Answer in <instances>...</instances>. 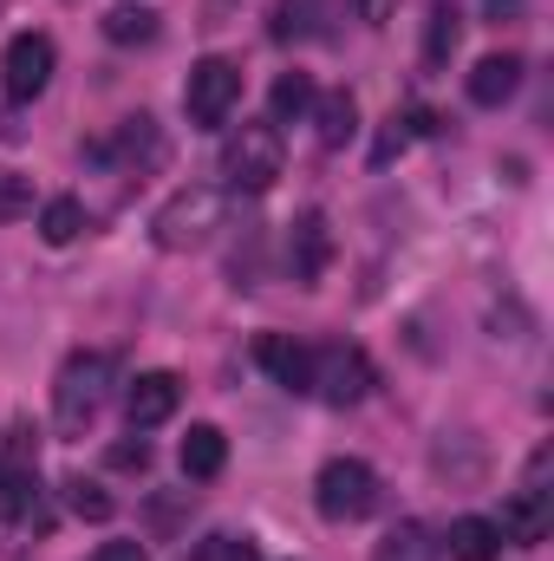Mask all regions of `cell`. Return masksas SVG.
I'll use <instances>...</instances> for the list:
<instances>
[{
    "label": "cell",
    "mask_w": 554,
    "mask_h": 561,
    "mask_svg": "<svg viewBox=\"0 0 554 561\" xmlns=\"http://www.w3.org/2000/svg\"><path fill=\"white\" fill-rule=\"evenodd\" d=\"M112 386H118V359L112 353H72L59 366V379H53V424L66 437H85L99 424V412H105Z\"/></svg>",
    "instance_id": "cell-1"
},
{
    "label": "cell",
    "mask_w": 554,
    "mask_h": 561,
    "mask_svg": "<svg viewBox=\"0 0 554 561\" xmlns=\"http://www.w3.org/2000/svg\"><path fill=\"white\" fill-rule=\"evenodd\" d=\"M222 216H229V196H222L216 183H189V190H176L170 203H157V216H150V242L170 249V255L203 249V242L222 229Z\"/></svg>",
    "instance_id": "cell-2"
},
{
    "label": "cell",
    "mask_w": 554,
    "mask_h": 561,
    "mask_svg": "<svg viewBox=\"0 0 554 561\" xmlns=\"http://www.w3.org/2000/svg\"><path fill=\"white\" fill-rule=\"evenodd\" d=\"M313 510L326 523H366L379 510V470L366 457H326L313 477Z\"/></svg>",
    "instance_id": "cell-3"
},
{
    "label": "cell",
    "mask_w": 554,
    "mask_h": 561,
    "mask_svg": "<svg viewBox=\"0 0 554 561\" xmlns=\"http://www.w3.org/2000/svg\"><path fill=\"white\" fill-rule=\"evenodd\" d=\"M280 163H287V150H280L275 125H242L235 138L222 144V176H229V190H249V196L275 190Z\"/></svg>",
    "instance_id": "cell-4"
},
{
    "label": "cell",
    "mask_w": 554,
    "mask_h": 561,
    "mask_svg": "<svg viewBox=\"0 0 554 561\" xmlns=\"http://www.w3.org/2000/svg\"><path fill=\"white\" fill-rule=\"evenodd\" d=\"M235 105H242V66H229V59H196L189 79H183V112H189V125H196V131H216V125H229Z\"/></svg>",
    "instance_id": "cell-5"
},
{
    "label": "cell",
    "mask_w": 554,
    "mask_h": 561,
    "mask_svg": "<svg viewBox=\"0 0 554 561\" xmlns=\"http://www.w3.org/2000/svg\"><path fill=\"white\" fill-rule=\"evenodd\" d=\"M53 66H59V53H53L46 33H13L7 53H0V92H7L13 105H33V99L53 85Z\"/></svg>",
    "instance_id": "cell-6"
},
{
    "label": "cell",
    "mask_w": 554,
    "mask_h": 561,
    "mask_svg": "<svg viewBox=\"0 0 554 561\" xmlns=\"http://www.w3.org/2000/svg\"><path fill=\"white\" fill-rule=\"evenodd\" d=\"M307 392H320L326 405H359V399L372 392V359H366L359 346L333 340V346L313 353V386H307Z\"/></svg>",
    "instance_id": "cell-7"
},
{
    "label": "cell",
    "mask_w": 554,
    "mask_h": 561,
    "mask_svg": "<svg viewBox=\"0 0 554 561\" xmlns=\"http://www.w3.org/2000/svg\"><path fill=\"white\" fill-rule=\"evenodd\" d=\"M176 405H183V379L176 373H138L125 386V419H131V431H157L163 419H176Z\"/></svg>",
    "instance_id": "cell-8"
},
{
    "label": "cell",
    "mask_w": 554,
    "mask_h": 561,
    "mask_svg": "<svg viewBox=\"0 0 554 561\" xmlns=\"http://www.w3.org/2000/svg\"><path fill=\"white\" fill-rule=\"evenodd\" d=\"M326 262H333V229H326L320 209H300L293 216V236H287V268H293L300 287H313V280L326 275Z\"/></svg>",
    "instance_id": "cell-9"
},
{
    "label": "cell",
    "mask_w": 554,
    "mask_h": 561,
    "mask_svg": "<svg viewBox=\"0 0 554 561\" xmlns=\"http://www.w3.org/2000/svg\"><path fill=\"white\" fill-rule=\"evenodd\" d=\"M20 444L0 457V523H20V516H33V503H39V477H33V457H26V424L13 431Z\"/></svg>",
    "instance_id": "cell-10"
},
{
    "label": "cell",
    "mask_w": 554,
    "mask_h": 561,
    "mask_svg": "<svg viewBox=\"0 0 554 561\" xmlns=\"http://www.w3.org/2000/svg\"><path fill=\"white\" fill-rule=\"evenodd\" d=\"M255 366H262L275 386H287V392H307V386H313V353H307L300 340H287V333H262V340H255Z\"/></svg>",
    "instance_id": "cell-11"
},
{
    "label": "cell",
    "mask_w": 554,
    "mask_h": 561,
    "mask_svg": "<svg viewBox=\"0 0 554 561\" xmlns=\"http://www.w3.org/2000/svg\"><path fill=\"white\" fill-rule=\"evenodd\" d=\"M503 542H522V549H535V542H549L554 529V510H549V490H516L509 503H503Z\"/></svg>",
    "instance_id": "cell-12"
},
{
    "label": "cell",
    "mask_w": 554,
    "mask_h": 561,
    "mask_svg": "<svg viewBox=\"0 0 554 561\" xmlns=\"http://www.w3.org/2000/svg\"><path fill=\"white\" fill-rule=\"evenodd\" d=\"M522 92V59L516 53H489V59H476L470 66V105H509Z\"/></svg>",
    "instance_id": "cell-13"
},
{
    "label": "cell",
    "mask_w": 554,
    "mask_h": 561,
    "mask_svg": "<svg viewBox=\"0 0 554 561\" xmlns=\"http://www.w3.org/2000/svg\"><path fill=\"white\" fill-rule=\"evenodd\" d=\"M183 477H196V483H209V477H222V463H229V437L216 431V424H189V437H183Z\"/></svg>",
    "instance_id": "cell-14"
},
{
    "label": "cell",
    "mask_w": 554,
    "mask_h": 561,
    "mask_svg": "<svg viewBox=\"0 0 554 561\" xmlns=\"http://www.w3.org/2000/svg\"><path fill=\"white\" fill-rule=\"evenodd\" d=\"M443 549H450V561H496L503 556V529L489 516H457L450 536H443Z\"/></svg>",
    "instance_id": "cell-15"
},
{
    "label": "cell",
    "mask_w": 554,
    "mask_h": 561,
    "mask_svg": "<svg viewBox=\"0 0 554 561\" xmlns=\"http://www.w3.org/2000/svg\"><path fill=\"white\" fill-rule=\"evenodd\" d=\"M99 150H118L131 170H157L170 144H163V131H157V125L138 112V118H125V125H118V144H99Z\"/></svg>",
    "instance_id": "cell-16"
},
{
    "label": "cell",
    "mask_w": 554,
    "mask_h": 561,
    "mask_svg": "<svg viewBox=\"0 0 554 561\" xmlns=\"http://www.w3.org/2000/svg\"><path fill=\"white\" fill-rule=\"evenodd\" d=\"M313 125H320V144H326V150H339V144L359 131V105H353V92H326V99H313Z\"/></svg>",
    "instance_id": "cell-17"
},
{
    "label": "cell",
    "mask_w": 554,
    "mask_h": 561,
    "mask_svg": "<svg viewBox=\"0 0 554 561\" xmlns=\"http://www.w3.org/2000/svg\"><path fill=\"white\" fill-rule=\"evenodd\" d=\"M39 236H46L53 249L79 242V236H85V203H79V196H53V203L39 209Z\"/></svg>",
    "instance_id": "cell-18"
},
{
    "label": "cell",
    "mask_w": 554,
    "mask_h": 561,
    "mask_svg": "<svg viewBox=\"0 0 554 561\" xmlns=\"http://www.w3.org/2000/svg\"><path fill=\"white\" fill-rule=\"evenodd\" d=\"M313 79L307 72H280L275 79V92H268V112H275V125H287V118H307L313 112Z\"/></svg>",
    "instance_id": "cell-19"
},
{
    "label": "cell",
    "mask_w": 554,
    "mask_h": 561,
    "mask_svg": "<svg viewBox=\"0 0 554 561\" xmlns=\"http://www.w3.org/2000/svg\"><path fill=\"white\" fill-rule=\"evenodd\" d=\"M372 561H437V542H430L424 523H399V529L372 549Z\"/></svg>",
    "instance_id": "cell-20"
},
{
    "label": "cell",
    "mask_w": 554,
    "mask_h": 561,
    "mask_svg": "<svg viewBox=\"0 0 554 561\" xmlns=\"http://www.w3.org/2000/svg\"><path fill=\"white\" fill-rule=\"evenodd\" d=\"M105 39L112 46H150L157 39V13L150 7H112L105 13Z\"/></svg>",
    "instance_id": "cell-21"
},
{
    "label": "cell",
    "mask_w": 554,
    "mask_h": 561,
    "mask_svg": "<svg viewBox=\"0 0 554 561\" xmlns=\"http://www.w3.org/2000/svg\"><path fill=\"white\" fill-rule=\"evenodd\" d=\"M183 561H262V549H255V536H209Z\"/></svg>",
    "instance_id": "cell-22"
},
{
    "label": "cell",
    "mask_w": 554,
    "mask_h": 561,
    "mask_svg": "<svg viewBox=\"0 0 554 561\" xmlns=\"http://www.w3.org/2000/svg\"><path fill=\"white\" fill-rule=\"evenodd\" d=\"M450 53H457V7H437V13H430V33H424V59L443 66Z\"/></svg>",
    "instance_id": "cell-23"
},
{
    "label": "cell",
    "mask_w": 554,
    "mask_h": 561,
    "mask_svg": "<svg viewBox=\"0 0 554 561\" xmlns=\"http://www.w3.org/2000/svg\"><path fill=\"white\" fill-rule=\"evenodd\" d=\"M66 496H72V516H85V523H112V510H118V503H112L99 483H85V477H72Z\"/></svg>",
    "instance_id": "cell-24"
},
{
    "label": "cell",
    "mask_w": 554,
    "mask_h": 561,
    "mask_svg": "<svg viewBox=\"0 0 554 561\" xmlns=\"http://www.w3.org/2000/svg\"><path fill=\"white\" fill-rule=\"evenodd\" d=\"M26 209H33V176H20V170L0 163V222H20Z\"/></svg>",
    "instance_id": "cell-25"
},
{
    "label": "cell",
    "mask_w": 554,
    "mask_h": 561,
    "mask_svg": "<svg viewBox=\"0 0 554 561\" xmlns=\"http://www.w3.org/2000/svg\"><path fill=\"white\" fill-rule=\"evenodd\" d=\"M143 463H150V444H131V437H125V444H112V470H143Z\"/></svg>",
    "instance_id": "cell-26"
},
{
    "label": "cell",
    "mask_w": 554,
    "mask_h": 561,
    "mask_svg": "<svg viewBox=\"0 0 554 561\" xmlns=\"http://www.w3.org/2000/svg\"><path fill=\"white\" fill-rule=\"evenodd\" d=\"M92 561H143V542H99Z\"/></svg>",
    "instance_id": "cell-27"
},
{
    "label": "cell",
    "mask_w": 554,
    "mask_h": 561,
    "mask_svg": "<svg viewBox=\"0 0 554 561\" xmlns=\"http://www.w3.org/2000/svg\"><path fill=\"white\" fill-rule=\"evenodd\" d=\"M483 13L503 26V20H516V13H522V0H483Z\"/></svg>",
    "instance_id": "cell-28"
},
{
    "label": "cell",
    "mask_w": 554,
    "mask_h": 561,
    "mask_svg": "<svg viewBox=\"0 0 554 561\" xmlns=\"http://www.w3.org/2000/svg\"><path fill=\"white\" fill-rule=\"evenodd\" d=\"M359 13H366L372 26H385V20H392V0H359Z\"/></svg>",
    "instance_id": "cell-29"
},
{
    "label": "cell",
    "mask_w": 554,
    "mask_h": 561,
    "mask_svg": "<svg viewBox=\"0 0 554 561\" xmlns=\"http://www.w3.org/2000/svg\"><path fill=\"white\" fill-rule=\"evenodd\" d=\"M0 7H7V0H0Z\"/></svg>",
    "instance_id": "cell-30"
}]
</instances>
